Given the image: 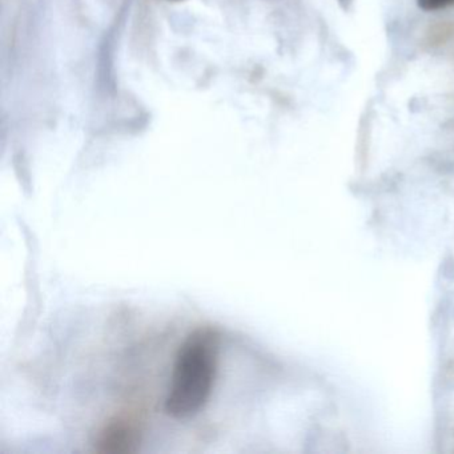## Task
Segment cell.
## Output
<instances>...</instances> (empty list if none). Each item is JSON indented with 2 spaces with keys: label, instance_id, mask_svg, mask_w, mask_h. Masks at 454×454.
<instances>
[{
  "label": "cell",
  "instance_id": "1",
  "mask_svg": "<svg viewBox=\"0 0 454 454\" xmlns=\"http://www.w3.org/2000/svg\"><path fill=\"white\" fill-rule=\"evenodd\" d=\"M220 334L216 329H195L180 347L175 361L164 411L188 419L208 403L219 369Z\"/></svg>",
  "mask_w": 454,
  "mask_h": 454
},
{
  "label": "cell",
  "instance_id": "2",
  "mask_svg": "<svg viewBox=\"0 0 454 454\" xmlns=\"http://www.w3.org/2000/svg\"><path fill=\"white\" fill-rule=\"evenodd\" d=\"M139 432L137 425L124 417L108 421L97 437V450L100 453H131L137 450Z\"/></svg>",
  "mask_w": 454,
  "mask_h": 454
},
{
  "label": "cell",
  "instance_id": "3",
  "mask_svg": "<svg viewBox=\"0 0 454 454\" xmlns=\"http://www.w3.org/2000/svg\"><path fill=\"white\" fill-rule=\"evenodd\" d=\"M454 35V23L440 22L429 28L427 33V43L430 47H438L446 43Z\"/></svg>",
  "mask_w": 454,
  "mask_h": 454
},
{
  "label": "cell",
  "instance_id": "4",
  "mask_svg": "<svg viewBox=\"0 0 454 454\" xmlns=\"http://www.w3.org/2000/svg\"><path fill=\"white\" fill-rule=\"evenodd\" d=\"M454 4V0H419V9L424 12H437Z\"/></svg>",
  "mask_w": 454,
  "mask_h": 454
},
{
  "label": "cell",
  "instance_id": "5",
  "mask_svg": "<svg viewBox=\"0 0 454 454\" xmlns=\"http://www.w3.org/2000/svg\"><path fill=\"white\" fill-rule=\"evenodd\" d=\"M446 377L454 382V358H451L450 363L446 366Z\"/></svg>",
  "mask_w": 454,
  "mask_h": 454
},
{
  "label": "cell",
  "instance_id": "6",
  "mask_svg": "<svg viewBox=\"0 0 454 454\" xmlns=\"http://www.w3.org/2000/svg\"><path fill=\"white\" fill-rule=\"evenodd\" d=\"M175 2H179V0H175Z\"/></svg>",
  "mask_w": 454,
  "mask_h": 454
}]
</instances>
